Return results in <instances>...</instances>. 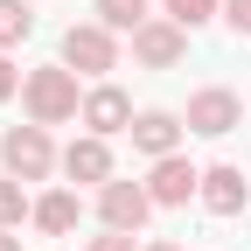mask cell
<instances>
[{
  "mask_svg": "<svg viewBox=\"0 0 251 251\" xmlns=\"http://www.w3.org/2000/svg\"><path fill=\"white\" fill-rule=\"evenodd\" d=\"M21 105L35 126H63V119H84V98H77V70L70 63H49V70H28L21 77Z\"/></svg>",
  "mask_w": 251,
  "mask_h": 251,
  "instance_id": "6da1fadb",
  "label": "cell"
},
{
  "mask_svg": "<svg viewBox=\"0 0 251 251\" xmlns=\"http://www.w3.org/2000/svg\"><path fill=\"white\" fill-rule=\"evenodd\" d=\"M0 161H7L14 181H42V175L56 168L49 133H42V126H7V133H0Z\"/></svg>",
  "mask_w": 251,
  "mask_h": 251,
  "instance_id": "7a4b0ae2",
  "label": "cell"
},
{
  "mask_svg": "<svg viewBox=\"0 0 251 251\" xmlns=\"http://www.w3.org/2000/svg\"><path fill=\"white\" fill-rule=\"evenodd\" d=\"M63 63H70L77 77H105L112 63H119V42H112V28H105V21H77L70 35H63Z\"/></svg>",
  "mask_w": 251,
  "mask_h": 251,
  "instance_id": "3957f363",
  "label": "cell"
},
{
  "mask_svg": "<svg viewBox=\"0 0 251 251\" xmlns=\"http://www.w3.org/2000/svg\"><path fill=\"white\" fill-rule=\"evenodd\" d=\"M237 119H244V105H237V91H196L188 98V133H202V140H224V133H237Z\"/></svg>",
  "mask_w": 251,
  "mask_h": 251,
  "instance_id": "277c9868",
  "label": "cell"
},
{
  "mask_svg": "<svg viewBox=\"0 0 251 251\" xmlns=\"http://www.w3.org/2000/svg\"><path fill=\"white\" fill-rule=\"evenodd\" d=\"M147 209H153V196H147L140 181H105V188H98V216H105V230H140Z\"/></svg>",
  "mask_w": 251,
  "mask_h": 251,
  "instance_id": "5b68a950",
  "label": "cell"
},
{
  "mask_svg": "<svg viewBox=\"0 0 251 251\" xmlns=\"http://www.w3.org/2000/svg\"><path fill=\"white\" fill-rule=\"evenodd\" d=\"M147 196L161 202V209H181L188 196H202V168H188L181 153H168V161H153V181H147Z\"/></svg>",
  "mask_w": 251,
  "mask_h": 251,
  "instance_id": "8992f818",
  "label": "cell"
},
{
  "mask_svg": "<svg viewBox=\"0 0 251 251\" xmlns=\"http://www.w3.org/2000/svg\"><path fill=\"white\" fill-rule=\"evenodd\" d=\"M181 49H188V28H181V21H147L140 35H133V56L147 63V70H168V63H181Z\"/></svg>",
  "mask_w": 251,
  "mask_h": 251,
  "instance_id": "52a82bcc",
  "label": "cell"
},
{
  "mask_svg": "<svg viewBox=\"0 0 251 251\" xmlns=\"http://www.w3.org/2000/svg\"><path fill=\"white\" fill-rule=\"evenodd\" d=\"M244 202H251L244 168H202V209H209V216H237Z\"/></svg>",
  "mask_w": 251,
  "mask_h": 251,
  "instance_id": "ba28073f",
  "label": "cell"
},
{
  "mask_svg": "<svg viewBox=\"0 0 251 251\" xmlns=\"http://www.w3.org/2000/svg\"><path fill=\"white\" fill-rule=\"evenodd\" d=\"M84 126H91V133H133V98H126V91H112V84H98V91H91V98H84Z\"/></svg>",
  "mask_w": 251,
  "mask_h": 251,
  "instance_id": "9c48e42d",
  "label": "cell"
},
{
  "mask_svg": "<svg viewBox=\"0 0 251 251\" xmlns=\"http://www.w3.org/2000/svg\"><path fill=\"white\" fill-rule=\"evenodd\" d=\"M63 175L70 181H112V153H105V140L98 133H84V140H70V153H63Z\"/></svg>",
  "mask_w": 251,
  "mask_h": 251,
  "instance_id": "30bf717a",
  "label": "cell"
},
{
  "mask_svg": "<svg viewBox=\"0 0 251 251\" xmlns=\"http://www.w3.org/2000/svg\"><path fill=\"white\" fill-rule=\"evenodd\" d=\"M175 140H181V119H175V112H140V119H133V147L153 153V161H168Z\"/></svg>",
  "mask_w": 251,
  "mask_h": 251,
  "instance_id": "8fae6325",
  "label": "cell"
},
{
  "mask_svg": "<svg viewBox=\"0 0 251 251\" xmlns=\"http://www.w3.org/2000/svg\"><path fill=\"white\" fill-rule=\"evenodd\" d=\"M35 230L70 237V230H77V196H63V188H56V196H42V202H35Z\"/></svg>",
  "mask_w": 251,
  "mask_h": 251,
  "instance_id": "7c38bea8",
  "label": "cell"
},
{
  "mask_svg": "<svg viewBox=\"0 0 251 251\" xmlns=\"http://www.w3.org/2000/svg\"><path fill=\"white\" fill-rule=\"evenodd\" d=\"M98 21L112 35H140L147 28V0H98Z\"/></svg>",
  "mask_w": 251,
  "mask_h": 251,
  "instance_id": "4fadbf2b",
  "label": "cell"
},
{
  "mask_svg": "<svg viewBox=\"0 0 251 251\" xmlns=\"http://www.w3.org/2000/svg\"><path fill=\"white\" fill-rule=\"evenodd\" d=\"M28 35H35V7L28 0H0V49H14Z\"/></svg>",
  "mask_w": 251,
  "mask_h": 251,
  "instance_id": "5bb4252c",
  "label": "cell"
},
{
  "mask_svg": "<svg viewBox=\"0 0 251 251\" xmlns=\"http://www.w3.org/2000/svg\"><path fill=\"white\" fill-rule=\"evenodd\" d=\"M21 216H35V202L21 196V181H14V175H0V230H14Z\"/></svg>",
  "mask_w": 251,
  "mask_h": 251,
  "instance_id": "9a60e30c",
  "label": "cell"
},
{
  "mask_svg": "<svg viewBox=\"0 0 251 251\" xmlns=\"http://www.w3.org/2000/svg\"><path fill=\"white\" fill-rule=\"evenodd\" d=\"M216 14V0H168V21H181V28H202Z\"/></svg>",
  "mask_w": 251,
  "mask_h": 251,
  "instance_id": "2e32d148",
  "label": "cell"
},
{
  "mask_svg": "<svg viewBox=\"0 0 251 251\" xmlns=\"http://www.w3.org/2000/svg\"><path fill=\"white\" fill-rule=\"evenodd\" d=\"M224 21L237 28V35H251V0H224Z\"/></svg>",
  "mask_w": 251,
  "mask_h": 251,
  "instance_id": "e0dca14e",
  "label": "cell"
},
{
  "mask_svg": "<svg viewBox=\"0 0 251 251\" xmlns=\"http://www.w3.org/2000/svg\"><path fill=\"white\" fill-rule=\"evenodd\" d=\"M91 251H133V230H105V237H91Z\"/></svg>",
  "mask_w": 251,
  "mask_h": 251,
  "instance_id": "ac0fdd59",
  "label": "cell"
},
{
  "mask_svg": "<svg viewBox=\"0 0 251 251\" xmlns=\"http://www.w3.org/2000/svg\"><path fill=\"white\" fill-rule=\"evenodd\" d=\"M14 84H21V77H14V63H7V56H0V105H7V98H14Z\"/></svg>",
  "mask_w": 251,
  "mask_h": 251,
  "instance_id": "d6986e66",
  "label": "cell"
},
{
  "mask_svg": "<svg viewBox=\"0 0 251 251\" xmlns=\"http://www.w3.org/2000/svg\"><path fill=\"white\" fill-rule=\"evenodd\" d=\"M0 251H21V244H14V237H7V230H0Z\"/></svg>",
  "mask_w": 251,
  "mask_h": 251,
  "instance_id": "ffe728a7",
  "label": "cell"
},
{
  "mask_svg": "<svg viewBox=\"0 0 251 251\" xmlns=\"http://www.w3.org/2000/svg\"><path fill=\"white\" fill-rule=\"evenodd\" d=\"M147 251H175V244H147Z\"/></svg>",
  "mask_w": 251,
  "mask_h": 251,
  "instance_id": "44dd1931",
  "label": "cell"
}]
</instances>
